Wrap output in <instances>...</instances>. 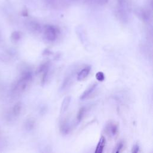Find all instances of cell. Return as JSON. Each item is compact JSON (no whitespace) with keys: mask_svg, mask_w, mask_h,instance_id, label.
Instances as JSON below:
<instances>
[{"mask_svg":"<svg viewBox=\"0 0 153 153\" xmlns=\"http://www.w3.org/2000/svg\"><path fill=\"white\" fill-rule=\"evenodd\" d=\"M32 79V75L30 71H25L22 74L20 78L14 84L12 92L15 94H20L25 92L30 86Z\"/></svg>","mask_w":153,"mask_h":153,"instance_id":"cell-1","label":"cell"},{"mask_svg":"<svg viewBox=\"0 0 153 153\" xmlns=\"http://www.w3.org/2000/svg\"><path fill=\"white\" fill-rule=\"evenodd\" d=\"M44 38L50 42H53L57 38L59 34V30L51 25H46L42 28Z\"/></svg>","mask_w":153,"mask_h":153,"instance_id":"cell-2","label":"cell"},{"mask_svg":"<svg viewBox=\"0 0 153 153\" xmlns=\"http://www.w3.org/2000/svg\"><path fill=\"white\" fill-rule=\"evenodd\" d=\"M129 11L127 10L126 9L121 8L118 6H116L114 10V14L120 22L123 24H126L128 22L129 19Z\"/></svg>","mask_w":153,"mask_h":153,"instance_id":"cell-3","label":"cell"},{"mask_svg":"<svg viewBox=\"0 0 153 153\" xmlns=\"http://www.w3.org/2000/svg\"><path fill=\"white\" fill-rule=\"evenodd\" d=\"M25 26L28 30L35 34H40L42 30V28L41 24L35 20L30 19L26 20L25 22Z\"/></svg>","mask_w":153,"mask_h":153,"instance_id":"cell-4","label":"cell"},{"mask_svg":"<svg viewBox=\"0 0 153 153\" xmlns=\"http://www.w3.org/2000/svg\"><path fill=\"white\" fill-rule=\"evenodd\" d=\"M136 15L144 22L148 23L151 19V13L150 9L147 8H137L135 10Z\"/></svg>","mask_w":153,"mask_h":153,"instance_id":"cell-5","label":"cell"},{"mask_svg":"<svg viewBox=\"0 0 153 153\" xmlns=\"http://www.w3.org/2000/svg\"><path fill=\"white\" fill-rule=\"evenodd\" d=\"M98 86L97 83H94L91 86H90L88 89L86 90L84 93L82 94V96H80V99L81 100H85L88 99L91 96L92 93L95 90L96 87Z\"/></svg>","mask_w":153,"mask_h":153,"instance_id":"cell-6","label":"cell"},{"mask_svg":"<svg viewBox=\"0 0 153 153\" xmlns=\"http://www.w3.org/2000/svg\"><path fill=\"white\" fill-rule=\"evenodd\" d=\"M90 70H91L90 67H86L80 71L78 73L77 76V79L78 81L81 82L85 80L89 75Z\"/></svg>","mask_w":153,"mask_h":153,"instance_id":"cell-7","label":"cell"},{"mask_svg":"<svg viewBox=\"0 0 153 153\" xmlns=\"http://www.w3.org/2000/svg\"><path fill=\"white\" fill-rule=\"evenodd\" d=\"M73 75H74V74L71 73L65 78L62 84V86H61V90L62 91L68 89L69 87L71 86V85L72 83V81H73V77H74Z\"/></svg>","mask_w":153,"mask_h":153,"instance_id":"cell-8","label":"cell"},{"mask_svg":"<svg viewBox=\"0 0 153 153\" xmlns=\"http://www.w3.org/2000/svg\"><path fill=\"white\" fill-rule=\"evenodd\" d=\"M106 132L111 136H115L118 132V127L115 124L110 123L106 127Z\"/></svg>","mask_w":153,"mask_h":153,"instance_id":"cell-9","label":"cell"},{"mask_svg":"<svg viewBox=\"0 0 153 153\" xmlns=\"http://www.w3.org/2000/svg\"><path fill=\"white\" fill-rule=\"evenodd\" d=\"M70 125L66 119L62 120L60 124V130L62 134L67 135L70 131Z\"/></svg>","mask_w":153,"mask_h":153,"instance_id":"cell-10","label":"cell"},{"mask_svg":"<svg viewBox=\"0 0 153 153\" xmlns=\"http://www.w3.org/2000/svg\"><path fill=\"white\" fill-rule=\"evenodd\" d=\"M117 6L126 9L128 11L131 10V3L130 0H116Z\"/></svg>","mask_w":153,"mask_h":153,"instance_id":"cell-11","label":"cell"},{"mask_svg":"<svg viewBox=\"0 0 153 153\" xmlns=\"http://www.w3.org/2000/svg\"><path fill=\"white\" fill-rule=\"evenodd\" d=\"M71 97L70 96H67L64 98L61 107V114H63L67 111L71 103Z\"/></svg>","mask_w":153,"mask_h":153,"instance_id":"cell-12","label":"cell"},{"mask_svg":"<svg viewBox=\"0 0 153 153\" xmlns=\"http://www.w3.org/2000/svg\"><path fill=\"white\" fill-rule=\"evenodd\" d=\"M109 0H84L83 3L93 5H104L108 4Z\"/></svg>","mask_w":153,"mask_h":153,"instance_id":"cell-13","label":"cell"},{"mask_svg":"<svg viewBox=\"0 0 153 153\" xmlns=\"http://www.w3.org/2000/svg\"><path fill=\"white\" fill-rule=\"evenodd\" d=\"M105 144H106V140L104 136H101L100 140L98 142V145L96 147V148L95 150L96 153H102L104 151V149L105 146Z\"/></svg>","mask_w":153,"mask_h":153,"instance_id":"cell-14","label":"cell"},{"mask_svg":"<svg viewBox=\"0 0 153 153\" xmlns=\"http://www.w3.org/2000/svg\"><path fill=\"white\" fill-rule=\"evenodd\" d=\"M35 126V121L34 119H27L24 123V128L27 131L32 130Z\"/></svg>","mask_w":153,"mask_h":153,"instance_id":"cell-15","label":"cell"},{"mask_svg":"<svg viewBox=\"0 0 153 153\" xmlns=\"http://www.w3.org/2000/svg\"><path fill=\"white\" fill-rule=\"evenodd\" d=\"M22 110V104L20 102H18L15 105H14L13 108V114L14 116H18L20 114Z\"/></svg>","mask_w":153,"mask_h":153,"instance_id":"cell-16","label":"cell"},{"mask_svg":"<svg viewBox=\"0 0 153 153\" xmlns=\"http://www.w3.org/2000/svg\"><path fill=\"white\" fill-rule=\"evenodd\" d=\"M46 3L53 7H57L60 5L65 3V0H45Z\"/></svg>","mask_w":153,"mask_h":153,"instance_id":"cell-17","label":"cell"},{"mask_svg":"<svg viewBox=\"0 0 153 153\" xmlns=\"http://www.w3.org/2000/svg\"><path fill=\"white\" fill-rule=\"evenodd\" d=\"M22 38V34L19 31H14L11 35V40L14 42H18Z\"/></svg>","mask_w":153,"mask_h":153,"instance_id":"cell-18","label":"cell"},{"mask_svg":"<svg viewBox=\"0 0 153 153\" xmlns=\"http://www.w3.org/2000/svg\"><path fill=\"white\" fill-rule=\"evenodd\" d=\"M86 110H86V107H82L80 109V110L77 116V119L78 122H80L83 120V119L84 118V117L86 114Z\"/></svg>","mask_w":153,"mask_h":153,"instance_id":"cell-19","label":"cell"},{"mask_svg":"<svg viewBox=\"0 0 153 153\" xmlns=\"http://www.w3.org/2000/svg\"><path fill=\"white\" fill-rule=\"evenodd\" d=\"M123 148H124L123 142H120L117 145L116 147L114 148V150L113 151V152L119 153L122 151V150H123Z\"/></svg>","mask_w":153,"mask_h":153,"instance_id":"cell-20","label":"cell"},{"mask_svg":"<svg viewBox=\"0 0 153 153\" xmlns=\"http://www.w3.org/2000/svg\"><path fill=\"white\" fill-rule=\"evenodd\" d=\"M96 78L99 82H103L105 80V75L103 72H98V73L96 74Z\"/></svg>","mask_w":153,"mask_h":153,"instance_id":"cell-21","label":"cell"},{"mask_svg":"<svg viewBox=\"0 0 153 153\" xmlns=\"http://www.w3.org/2000/svg\"><path fill=\"white\" fill-rule=\"evenodd\" d=\"M140 151V146L137 144H135L133 145L132 152L133 153H137Z\"/></svg>","mask_w":153,"mask_h":153,"instance_id":"cell-22","label":"cell"},{"mask_svg":"<svg viewBox=\"0 0 153 153\" xmlns=\"http://www.w3.org/2000/svg\"><path fill=\"white\" fill-rule=\"evenodd\" d=\"M22 14H23L24 16H27V15H28V12H27V10H24L23 11Z\"/></svg>","mask_w":153,"mask_h":153,"instance_id":"cell-23","label":"cell"}]
</instances>
